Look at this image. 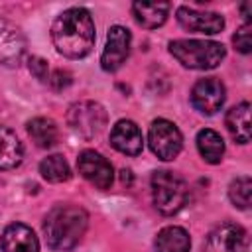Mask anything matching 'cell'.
Masks as SVG:
<instances>
[{
	"instance_id": "cell-21",
	"label": "cell",
	"mask_w": 252,
	"mask_h": 252,
	"mask_svg": "<svg viewBox=\"0 0 252 252\" xmlns=\"http://www.w3.org/2000/svg\"><path fill=\"white\" fill-rule=\"evenodd\" d=\"M39 173L49 183H63V181H67L71 177V167H69L67 159L61 154H51V156L41 159Z\"/></svg>"
},
{
	"instance_id": "cell-5",
	"label": "cell",
	"mask_w": 252,
	"mask_h": 252,
	"mask_svg": "<svg viewBox=\"0 0 252 252\" xmlns=\"http://www.w3.org/2000/svg\"><path fill=\"white\" fill-rule=\"evenodd\" d=\"M67 124L79 138L93 140L106 126V110L100 102L94 100L73 102L67 110Z\"/></svg>"
},
{
	"instance_id": "cell-13",
	"label": "cell",
	"mask_w": 252,
	"mask_h": 252,
	"mask_svg": "<svg viewBox=\"0 0 252 252\" xmlns=\"http://www.w3.org/2000/svg\"><path fill=\"white\" fill-rule=\"evenodd\" d=\"M110 146L124 156H138L144 150L142 130L132 120H118L110 130Z\"/></svg>"
},
{
	"instance_id": "cell-25",
	"label": "cell",
	"mask_w": 252,
	"mask_h": 252,
	"mask_svg": "<svg viewBox=\"0 0 252 252\" xmlns=\"http://www.w3.org/2000/svg\"><path fill=\"white\" fill-rule=\"evenodd\" d=\"M47 81L55 91H63L73 83V75L69 71H65V69H55L51 73V77H47Z\"/></svg>"
},
{
	"instance_id": "cell-6",
	"label": "cell",
	"mask_w": 252,
	"mask_h": 252,
	"mask_svg": "<svg viewBox=\"0 0 252 252\" xmlns=\"http://www.w3.org/2000/svg\"><path fill=\"white\" fill-rule=\"evenodd\" d=\"M148 144H150V150L154 152V156H158L163 161H171L179 156V152L183 148V136L173 122H169L165 118H158L150 126Z\"/></svg>"
},
{
	"instance_id": "cell-9",
	"label": "cell",
	"mask_w": 252,
	"mask_h": 252,
	"mask_svg": "<svg viewBox=\"0 0 252 252\" xmlns=\"http://www.w3.org/2000/svg\"><path fill=\"white\" fill-rule=\"evenodd\" d=\"M77 169L79 173L96 189H108L114 181V169L112 163L94 150H85L77 158Z\"/></svg>"
},
{
	"instance_id": "cell-4",
	"label": "cell",
	"mask_w": 252,
	"mask_h": 252,
	"mask_svg": "<svg viewBox=\"0 0 252 252\" xmlns=\"http://www.w3.org/2000/svg\"><path fill=\"white\" fill-rule=\"evenodd\" d=\"M189 197L187 183L181 175L169 171V169H158L152 173V199L154 207L165 215H177Z\"/></svg>"
},
{
	"instance_id": "cell-14",
	"label": "cell",
	"mask_w": 252,
	"mask_h": 252,
	"mask_svg": "<svg viewBox=\"0 0 252 252\" xmlns=\"http://www.w3.org/2000/svg\"><path fill=\"white\" fill-rule=\"evenodd\" d=\"M2 252H39V240L35 232L24 222H12L0 236Z\"/></svg>"
},
{
	"instance_id": "cell-11",
	"label": "cell",
	"mask_w": 252,
	"mask_h": 252,
	"mask_svg": "<svg viewBox=\"0 0 252 252\" xmlns=\"http://www.w3.org/2000/svg\"><path fill=\"white\" fill-rule=\"evenodd\" d=\"M175 18L179 26L187 32L193 33H205V35H215L220 33L224 28V18L217 12H201L189 6H179L175 12Z\"/></svg>"
},
{
	"instance_id": "cell-26",
	"label": "cell",
	"mask_w": 252,
	"mask_h": 252,
	"mask_svg": "<svg viewBox=\"0 0 252 252\" xmlns=\"http://www.w3.org/2000/svg\"><path fill=\"white\" fill-rule=\"evenodd\" d=\"M240 10H242V16L246 18V24H250V2H244L240 6Z\"/></svg>"
},
{
	"instance_id": "cell-1",
	"label": "cell",
	"mask_w": 252,
	"mask_h": 252,
	"mask_svg": "<svg viewBox=\"0 0 252 252\" xmlns=\"http://www.w3.org/2000/svg\"><path fill=\"white\" fill-rule=\"evenodd\" d=\"M94 22L87 8L75 6L63 10L51 24V41L67 59H83L94 47Z\"/></svg>"
},
{
	"instance_id": "cell-17",
	"label": "cell",
	"mask_w": 252,
	"mask_h": 252,
	"mask_svg": "<svg viewBox=\"0 0 252 252\" xmlns=\"http://www.w3.org/2000/svg\"><path fill=\"white\" fill-rule=\"evenodd\" d=\"M24 159V146L14 130L0 124V169H14Z\"/></svg>"
},
{
	"instance_id": "cell-24",
	"label": "cell",
	"mask_w": 252,
	"mask_h": 252,
	"mask_svg": "<svg viewBox=\"0 0 252 252\" xmlns=\"http://www.w3.org/2000/svg\"><path fill=\"white\" fill-rule=\"evenodd\" d=\"M28 69H30V73H32L35 79L47 81V71H49V67H47V61H45V59H41V57H37V55H32V57L28 59Z\"/></svg>"
},
{
	"instance_id": "cell-8",
	"label": "cell",
	"mask_w": 252,
	"mask_h": 252,
	"mask_svg": "<svg viewBox=\"0 0 252 252\" xmlns=\"http://www.w3.org/2000/svg\"><path fill=\"white\" fill-rule=\"evenodd\" d=\"M130 47H132V33L130 30H126L124 26H112L106 33V43L100 55V67L106 73H114L118 71L128 55H130Z\"/></svg>"
},
{
	"instance_id": "cell-15",
	"label": "cell",
	"mask_w": 252,
	"mask_h": 252,
	"mask_svg": "<svg viewBox=\"0 0 252 252\" xmlns=\"http://www.w3.org/2000/svg\"><path fill=\"white\" fill-rule=\"evenodd\" d=\"M224 124H226V130L230 132L232 140H236L238 144H248L250 136H252V130H250V102L244 100V102L232 106L226 112Z\"/></svg>"
},
{
	"instance_id": "cell-18",
	"label": "cell",
	"mask_w": 252,
	"mask_h": 252,
	"mask_svg": "<svg viewBox=\"0 0 252 252\" xmlns=\"http://www.w3.org/2000/svg\"><path fill=\"white\" fill-rule=\"evenodd\" d=\"M156 250L158 252H189L191 238L189 232L181 226H163L156 234Z\"/></svg>"
},
{
	"instance_id": "cell-10",
	"label": "cell",
	"mask_w": 252,
	"mask_h": 252,
	"mask_svg": "<svg viewBox=\"0 0 252 252\" xmlns=\"http://www.w3.org/2000/svg\"><path fill=\"white\" fill-rule=\"evenodd\" d=\"M248 234L236 222H222L205 240V252H246Z\"/></svg>"
},
{
	"instance_id": "cell-16",
	"label": "cell",
	"mask_w": 252,
	"mask_h": 252,
	"mask_svg": "<svg viewBox=\"0 0 252 252\" xmlns=\"http://www.w3.org/2000/svg\"><path fill=\"white\" fill-rule=\"evenodd\" d=\"M132 14H134V20L142 28L156 30L167 20L169 4L167 2H134Z\"/></svg>"
},
{
	"instance_id": "cell-7",
	"label": "cell",
	"mask_w": 252,
	"mask_h": 252,
	"mask_svg": "<svg viewBox=\"0 0 252 252\" xmlns=\"http://www.w3.org/2000/svg\"><path fill=\"white\" fill-rule=\"evenodd\" d=\"M191 104L195 110H199L205 116L217 114L226 98V89L220 79L217 77H205L199 79L191 89Z\"/></svg>"
},
{
	"instance_id": "cell-23",
	"label": "cell",
	"mask_w": 252,
	"mask_h": 252,
	"mask_svg": "<svg viewBox=\"0 0 252 252\" xmlns=\"http://www.w3.org/2000/svg\"><path fill=\"white\" fill-rule=\"evenodd\" d=\"M232 43H234V49L240 51V53H250L252 51V26L250 24H244L234 35H232Z\"/></svg>"
},
{
	"instance_id": "cell-2",
	"label": "cell",
	"mask_w": 252,
	"mask_h": 252,
	"mask_svg": "<svg viewBox=\"0 0 252 252\" xmlns=\"http://www.w3.org/2000/svg\"><path fill=\"white\" fill-rule=\"evenodd\" d=\"M89 226V215L83 207L73 203L55 205L43 219L45 242L53 250H71L75 248Z\"/></svg>"
},
{
	"instance_id": "cell-19",
	"label": "cell",
	"mask_w": 252,
	"mask_h": 252,
	"mask_svg": "<svg viewBox=\"0 0 252 252\" xmlns=\"http://www.w3.org/2000/svg\"><path fill=\"white\" fill-rule=\"evenodd\" d=\"M26 130H28V136L32 138V142L37 148H43V150L53 148L59 140V130H57L55 122L51 118H45V116L32 118L26 124Z\"/></svg>"
},
{
	"instance_id": "cell-3",
	"label": "cell",
	"mask_w": 252,
	"mask_h": 252,
	"mask_svg": "<svg viewBox=\"0 0 252 252\" xmlns=\"http://www.w3.org/2000/svg\"><path fill=\"white\" fill-rule=\"evenodd\" d=\"M169 53L183 67L197 71L215 69L226 57L224 45L211 39H173L169 43Z\"/></svg>"
},
{
	"instance_id": "cell-20",
	"label": "cell",
	"mask_w": 252,
	"mask_h": 252,
	"mask_svg": "<svg viewBox=\"0 0 252 252\" xmlns=\"http://www.w3.org/2000/svg\"><path fill=\"white\" fill-rule=\"evenodd\" d=\"M197 150L201 154V158L207 163H220L222 156H224V140L219 132L211 130V128H203L197 134Z\"/></svg>"
},
{
	"instance_id": "cell-12",
	"label": "cell",
	"mask_w": 252,
	"mask_h": 252,
	"mask_svg": "<svg viewBox=\"0 0 252 252\" xmlns=\"http://www.w3.org/2000/svg\"><path fill=\"white\" fill-rule=\"evenodd\" d=\"M26 55V37L22 32L0 14V63L18 67Z\"/></svg>"
},
{
	"instance_id": "cell-22",
	"label": "cell",
	"mask_w": 252,
	"mask_h": 252,
	"mask_svg": "<svg viewBox=\"0 0 252 252\" xmlns=\"http://www.w3.org/2000/svg\"><path fill=\"white\" fill-rule=\"evenodd\" d=\"M250 197H252V179L248 175H240L232 179L228 185V199L234 207L246 211L250 207Z\"/></svg>"
}]
</instances>
